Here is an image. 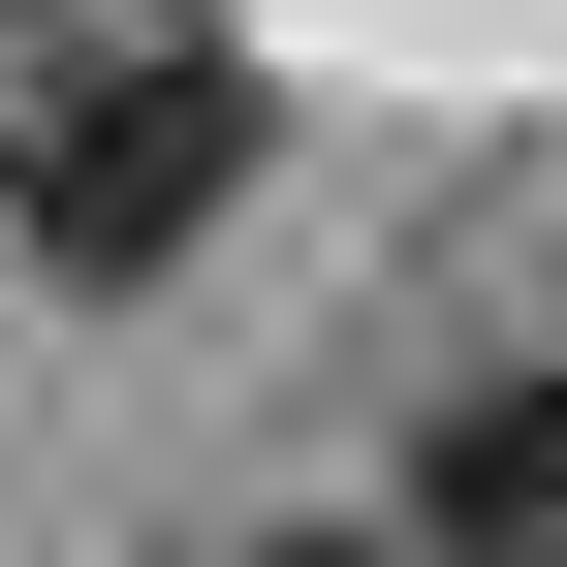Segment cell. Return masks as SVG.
<instances>
[{"label": "cell", "instance_id": "obj_1", "mask_svg": "<svg viewBox=\"0 0 567 567\" xmlns=\"http://www.w3.org/2000/svg\"><path fill=\"white\" fill-rule=\"evenodd\" d=\"M252 189V32H189V0H63V63L0 95V221H32V284H158L189 221Z\"/></svg>", "mask_w": 567, "mask_h": 567}, {"label": "cell", "instance_id": "obj_3", "mask_svg": "<svg viewBox=\"0 0 567 567\" xmlns=\"http://www.w3.org/2000/svg\"><path fill=\"white\" fill-rule=\"evenodd\" d=\"M189 567H347V536H189Z\"/></svg>", "mask_w": 567, "mask_h": 567}, {"label": "cell", "instance_id": "obj_2", "mask_svg": "<svg viewBox=\"0 0 567 567\" xmlns=\"http://www.w3.org/2000/svg\"><path fill=\"white\" fill-rule=\"evenodd\" d=\"M410 567H567V347H536V379H442V442H410Z\"/></svg>", "mask_w": 567, "mask_h": 567}, {"label": "cell", "instance_id": "obj_4", "mask_svg": "<svg viewBox=\"0 0 567 567\" xmlns=\"http://www.w3.org/2000/svg\"><path fill=\"white\" fill-rule=\"evenodd\" d=\"M0 63H63V0H0Z\"/></svg>", "mask_w": 567, "mask_h": 567}]
</instances>
